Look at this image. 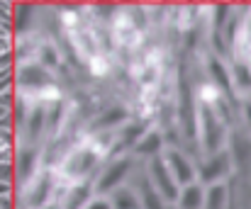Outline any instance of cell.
Masks as SVG:
<instances>
[{
    "mask_svg": "<svg viewBox=\"0 0 251 209\" xmlns=\"http://www.w3.org/2000/svg\"><path fill=\"white\" fill-rule=\"evenodd\" d=\"M151 175H154V183H156L159 192L164 195V200H168V202L178 200V187H176V183L171 180L173 175L168 173L166 163H164L161 158H154V163H151Z\"/></svg>",
    "mask_w": 251,
    "mask_h": 209,
    "instance_id": "6da1fadb",
    "label": "cell"
},
{
    "mask_svg": "<svg viewBox=\"0 0 251 209\" xmlns=\"http://www.w3.org/2000/svg\"><path fill=\"white\" fill-rule=\"evenodd\" d=\"M129 168H132V163H129V158H125V161H117V163H112L107 170H105V175L100 178V185H98V190L100 192H107V190H115L120 183H122V178L129 173Z\"/></svg>",
    "mask_w": 251,
    "mask_h": 209,
    "instance_id": "7a4b0ae2",
    "label": "cell"
},
{
    "mask_svg": "<svg viewBox=\"0 0 251 209\" xmlns=\"http://www.w3.org/2000/svg\"><path fill=\"white\" fill-rule=\"evenodd\" d=\"M95 163H98V156H95L93 151H81V153H76V156L69 161L66 168H69L71 175H81V178H83V175H88V173L93 170Z\"/></svg>",
    "mask_w": 251,
    "mask_h": 209,
    "instance_id": "3957f363",
    "label": "cell"
},
{
    "mask_svg": "<svg viewBox=\"0 0 251 209\" xmlns=\"http://www.w3.org/2000/svg\"><path fill=\"white\" fill-rule=\"evenodd\" d=\"M227 170H229V156H225V153H222V156H215V158L202 168V173H200V175H202V180H205V183H215V180H220Z\"/></svg>",
    "mask_w": 251,
    "mask_h": 209,
    "instance_id": "277c9868",
    "label": "cell"
},
{
    "mask_svg": "<svg viewBox=\"0 0 251 209\" xmlns=\"http://www.w3.org/2000/svg\"><path fill=\"white\" fill-rule=\"evenodd\" d=\"M168 163L173 165V178H176L178 183H185V185H190V183H193V178H195L193 165H190V163H188L180 153H171Z\"/></svg>",
    "mask_w": 251,
    "mask_h": 209,
    "instance_id": "5b68a950",
    "label": "cell"
},
{
    "mask_svg": "<svg viewBox=\"0 0 251 209\" xmlns=\"http://www.w3.org/2000/svg\"><path fill=\"white\" fill-rule=\"evenodd\" d=\"M178 202H180V209H200L205 197L198 185H188L183 192H178Z\"/></svg>",
    "mask_w": 251,
    "mask_h": 209,
    "instance_id": "8992f818",
    "label": "cell"
},
{
    "mask_svg": "<svg viewBox=\"0 0 251 209\" xmlns=\"http://www.w3.org/2000/svg\"><path fill=\"white\" fill-rule=\"evenodd\" d=\"M47 195H49V178H42L37 185H34V190L29 192V200H27V207H42L44 205V200H47Z\"/></svg>",
    "mask_w": 251,
    "mask_h": 209,
    "instance_id": "52a82bcc",
    "label": "cell"
},
{
    "mask_svg": "<svg viewBox=\"0 0 251 209\" xmlns=\"http://www.w3.org/2000/svg\"><path fill=\"white\" fill-rule=\"evenodd\" d=\"M112 202H115V209H139V202H137L132 190H122V187L115 190Z\"/></svg>",
    "mask_w": 251,
    "mask_h": 209,
    "instance_id": "ba28073f",
    "label": "cell"
},
{
    "mask_svg": "<svg viewBox=\"0 0 251 209\" xmlns=\"http://www.w3.org/2000/svg\"><path fill=\"white\" fill-rule=\"evenodd\" d=\"M34 163H37V153L32 151H25L22 156H20V180H29V175H32V170H34Z\"/></svg>",
    "mask_w": 251,
    "mask_h": 209,
    "instance_id": "9c48e42d",
    "label": "cell"
},
{
    "mask_svg": "<svg viewBox=\"0 0 251 209\" xmlns=\"http://www.w3.org/2000/svg\"><path fill=\"white\" fill-rule=\"evenodd\" d=\"M227 205V190L222 185H215L207 195V209H225Z\"/></svg>",
    "mask_w": 251,
    "mask_h": 209,
    "instance_id": "30bf717a",
    "label": "cell"
},
{
    "mask_svg": "<svg viewBox=\"0 0 251 209\" xmlns=\"http://www.w3.org/2000/svg\"><path fill=\"white\" fill-rule=\"evenodd\" d=\"M88 197H90V187H88V185L76 187V190L71 192V197H69V205H66V209H81L85 202H88Z\"/></svg>",
    "mask_w": 251,
    "mask_h": 209,
    "instance_id": "8fae6325",
    "label": "cell"
},
{
    "mask_svg": "<svg viewBox=\"0 0 251 209\" xmlns=\"http://www.w3.org/2000/svg\"><path fill=\"white\" fill-rule=\"evenodd\" d=\"M161 148V139L156 137V134H149V137H144V139L139 141V146H137V153H144V156H154L156 151Z\"/></svg>",
    "mask_w": 251,
    "mask_h": 209,
    "instance_id": "7c38bea8",
    "label": "cell"
},
{
    "mask_svg": "<svg viewBox=\"0 0 251 209\" xmlns=\"http://www.w3.org/2000/svg\"><path fill=\"white\" fill-rule=\"evenodd\" d=\"M142 195H144V207H147V209H164L161 200H159V195H156L151 187L142 185Z\"/></svg>",
    "mask_w": 251,
    "mask_h": 209,
    "instance_id": "4fadbf2b",
    "label": "cell"
},
{
    "mask_svg": "<svg viewBox=\"0 0 251 209\" xmlns=\"http://www.w3.org/2000/svg\"><path fill=\"white\" fill-rule=\"evenodd\" d=\"M88 209H110V205H105V202H93Z\"/></svg>",
    "mask_w": 251,
    "mask_h": 209,
    "instance_id": "5bb4252c",
    "label": "cell"
}]
</instances>
